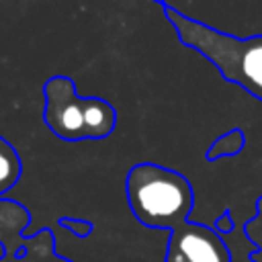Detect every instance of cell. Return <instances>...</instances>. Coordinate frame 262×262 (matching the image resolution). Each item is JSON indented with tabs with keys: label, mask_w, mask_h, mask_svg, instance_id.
Returning a JSON list of instances; mask_svg holds the SVG:
<instances>
[{
	"label": "cell",
	"mask_w": 262,
	"mask_h": 262,
	"mask_svg": "<svg viewBox=\"0 0 262 262\" xmlns=\"http://www.w3.org/2000/svg\"><path fill=\"white\" fill-rule=\"evenodd\" d=\"M160 6L182 45L201 53L227 82L262 102V35L235 37L182 14L168 2Z\"/></svg>",
	"instance_id": "1"
},
{
	"label": "cell",
	"mask_w": 262,
	"mask_h": 262,
	"mask_svg": "<svg viewBox=\"0 0 262 262\" xmlns=\"http://www.w3.org/2000/svg\"><path fill=\"white\" fill-rule=\"evenodd\" d=\"M127 203L133 217L151 229H174L188 221L194 192L188 178L172 168L143 162L125 178Z\"/></svg>",
	"instance_id": "2"
},
{
	"label": "cell",
	"mask_w": 262,
	"mask_h": 262,
	"mask_svg": "<svg viewBox=\"0 0 262 262\" xmlns=\"http://www.w3.org/2000/svg\"><path fill=\"white\" fill-rule=\"evenodd\" d=\"M43 121L63 141L104 139L117 127L115 106L100 96H80L68 76H51L43 84Z\"/></svg>",
	"instance_id": "3"
},
{
	"label": "cell",
	"mask_w": 262,
	"mask_h": 262,
	"mask_svg": "<svg viewBox=\"0 0 262 262\" xmlns=\"http://www.w3.org/2000/svg\"><path fill=\"white\" fill-rule=\"evenodd\" d=\"M164 262H231V252L213 227L184 221L170 229Z\"/></svg>",
	"instance_id": "4"
},
{
	"label": "cell",
	"mask_w": 262,
	"mask_h": 262,
	"mask_svg": "<svg viewBox=\"0 0 262 262\" xmlns=\"http://www.w3.org/2000/svg\"><path fill=\"white\" fill-rule=\"evenodd\" d=\"M0 262H72L55 252V237L49 227L39 229L33 235L20 237L18 252H2Z\"/></svg>",
	"instance_id": "5"
},
{
	"label": "cell",
	"mask_w": 262,
	"mask_h": 262,
	"mask_svg": "<svg viewBox=\"0 0 262 262\" xmlns=\"http://www.w3.org/2000/svg\"><path fill=\"white\" fill-rule=\"evenodd\" d=\"M31 223V213L25 205L0 199V246L2 250H10L23 235V229Z\"/></svg>",
	"instance_id": "6"
},
{
	"label": "cell",
	"mask_w": 262,
	"mask_h": 262,
	"mask_svg": "<svg viewBox=\"0 0 262 262\" xmlns=\"http://www.w3.org/2000/svg\"><path fill=\"white\" fill-rule=\"evenodd\" d=\"M20 172H23V164L18 151L8 139L0 135V199H6L2 194L18 182Z\"/></svg>",
	"instance_id": "7"
},
{
	"label": "cell",
	"mask_w": 262,
	"mask_h": 262,
	"mask_svg": "<svg viewBox=\"0 0 262 262\" xmlns=\"http://www.w3.org/2000/svg\"><path fill=\"white\" fill-rule=\"evenodd\" d=\"M246 147V135L239 127L219 135L211 145L209 149L205 151V158L207 162H217L221 158H231V156H237L242 149Z\"/></svg>",
	"instance_id": "8"
},
{
	"label": "cell",
	"mask_w": 262,
	"mask_h": 262,
	"mask_svg": "<svg viewBox=\"0 0 262 262\" xmlns=\"http://www.w3.org/2000/svg\"><path fill=\"white\" fill-rule=\"evenodd\" d=\"M244 235L254 246L256 252H252V262H262V196L256 203V213L244 223Z\"/></svg>",
	"instance_id": "9"
},
{
	"label": "cell",
	"mask_w": 262,
	"mask_h": 262,
	"mask_svg": "<svg viewBox=\"0 0 262 262\" xmlns=\"http://www.w3.org/2000/svg\"><path fill=\"white\" fill-rule=\"evenodd\" d=\"M57 223H59V227L68 229V231H70L72 235H76V237H88V235L92 233V229H94V223H92V221H88V219L61 217Z\"/></svg>",
	"instance_id": "10"
},
{
	"label": "cell",
	"mask_w": 262,
	"mask_h": 262,
	"mask_svg": "<svg viewBox=\"0 0 262 262\" xmlns=\"http://www.w3.org/2000/svg\"><path fill=\"white\" fill-rule=\"evenodd\" d=\"M213 229L223 237V235H227V233H231L235 227H233V219H231V213L229 211H225V213H221L217 219H215V223H213Z\"/></svg>",
	"instance_id": "11"
},
{
	"label": "cell",
	"mask_w": 262,
	"mask_h": 262,
	"mask_svg": "<svg viewBox=\"0 0 262 262\" xmlns=\"http://www.w3.org/2000/svg\"><path fill=\"white\" fill-rule=\"evenodd\" d=\"M154 2H158V4H162V2H166V0H154Z\"/></svg>",
	"instance_id": "12"
}]
</instances>
